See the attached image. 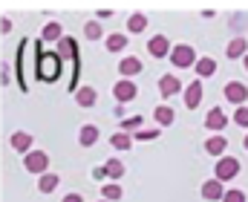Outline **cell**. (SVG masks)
Returning <instances> with one entry per match:
<instances>
[{
	"label": "cell",
	"mask_w": 248,
	"mask_h": 202,
	"mask_svg": "<svg viewBox=\"0 0 248 202\" xmlns=\"http://www.w3.org/2000/svg\"><path fill=\"white\" fill-rule=\"evenodd\" d=\"M35 64H38V78L41 81H55L58 75H61V69H58V55H49V52H41V47H38V52H35Z\"/></svg>",
	"instance_id": "obj_1"
},
{
	"label": "cell",
	"mask_w": 248,
	"mask_h": 202,
	"mask_svg": "<svg viewBox=\"0 0 248 202\" xmlns=\"http://www.w3.org/2000/svg\"><path fill=\"white\" fill-rule=\"evenodd\" d=\"M214 179H219V182H228V179H234L237 173H240V159H234V156H222V159H217V168H214Z\"/></svg>",
	"instance_id": "obj_2"
},
{
	"label": "cell",
	"mask_w": 248,
	"mask_h": 202,
	"mask_svg": "<svg viewBox=\"0 0 248 202\" xmlns=\"http://www.w3.org/2000/svg\"><path fill=\"white\" fill-rule=\"evenodd\" d=\"M23 168H26L29 173L44 176V173H46V168H49V156H46L44 150H29V153H26V159H23Z\"/></svg>",
	"instance_id": "obj_3"
},
{
	"label": "cell",
	"mask_w": 248,
	"mask_h": 202,
	"mask_svg": "<svg viewBox=\"0 0 248 202\" xmlns=\"http://www.w3.org/2000/svg\"><path fill=\"white\" fill-rule=\"evenodd\" d=\"M170 61H173V67H193L196 64V55H193V47L190 44H176L173 49H170Z\"/></svg>",
	"instance_id": "obj_4"
},
{
	"label": "cell",
	"mask_w": 248,
	"mask_h": 202,
	"mask_svg": "<svg viewBox=\"0 0 248 202\" xmlns=\"http://www.w3.org/2000/svg\"><path fill=\"white\" fill-rule=\"evenodd\" d=\"M225 98H228L231 104L243 107V104L248 101V87L240 84V81H228V84H225Z\"/></svg>",
	"instance_id": "obj_5"
},
{
	"label": "cell",
	"mask_w": 248,
	"mask_h": 202,
	"mask_svg": "<svg viewBox=\"0 0 248 202\" xmlns=\"http://www.w3.org/2000/svg\"><path fill=\"white\" fill-rule=\"evenodd\" d=\"M136 93H139V90H136V84H133L130 78H122V81L113 87V95H116V101H119V104L133 101V98H136Z\"/></svg>",
	"instance_id": "obj_6"
},
{
	"label": "cell",
	"mask_w": 248,
	"mask_h": 202,
	"mask_svg": "<svg viewBox=\"0 0 248 202\" xmlns=\"http://www.w3.org/2000/svg\"><path fill=\"white\" fill-rule=\"evenodd\" d=\"M147 52H150L153 58H165V55H170V44H168V38H165V35H153V38L147 41Z\"/></svg>",
	"instance_id": "obj_7"
},
{
	"label": "cell",
	"mask_w": 248,
	"mask_h": 202,
	"mask_svg": "<svg viewBox=\"0 0 248 202\" xmlns=\"http://www.w3.org/2000/svg\"><path fill=\"white\" fill-rule=\"evenodd\" d=\"M179 90H182V84H179V78H176V75H162V78H159V93H162L165 98L176 95Z\"/></svg>",
	"instance_id": "obj_8"
},
{
	"label": "cell",
	"mask_w": 248,
	"mask_h": 202,
	"mask_svg": "<svg viewBox=\"0 0 248 202\" xmlns=\"http://www.w3.org/2000/svg\"><path fill=\"white\" fill-rule=\"evenodd\" d=\"M225 124H228V116H225L219 107L208 110V116H205V127H208V130H222Z\"/></svg>",
	"instance_id": "obj_9"
},
{
	"label": "cell",
	"mask_w": 248,
	"mask_h": 202,
	"mask_svg": "<svg viewBox=\"0 0 248 202\" xmlns=\"http://www.w3.org/2000/svg\"><path fill=\"white\" fill-rule=\"evenodd\" d=\"M199 101H202V81H193V84L185 87V104L190 107V110H196Z\"/></svg>",
	"instance_id": "obj_10"
},
{
	"label": "cell",
	"mask_w": 248,
	"mask_h": 202,
	"mask_svg": "<svg viewBox=\"0 0 248 202\" xmlns=\"http://www.w3.org/2000/svg\"><path fill=\"white\" fill-rule=\"evenodd\" d=\"M95 98H98V93H95L93 87H81V90H75V104H78V107H93Z\"/></svg>",
	"instance_id": "obj_11"
},
{
	"label": "cell",
	"mask_w": 248,
	"mask_h": 202,
	"mask_svg": "<svg viewBox=\"0 0 248 202\" xmlns=\"http://www.w3.org/2000/svg\"><path fill=\"white\" fill-rule=\"evenodd\" d=\"M225 147H228V139H225V136H211V139L205 141V150H208L211 156H222Z\"/></svg>",
	"instance_id": "obj_12"
},
{
	"label": "cell",
	"mask_w": 248,
	"mask_h": 202,
	"mask_svg": "<svg viewBox=\"0 0 248 202\" xmlns=\"http://www.w3.org/2000/svg\"><path fill=\"white\" fill-rule=\"evenodd\" d=\"M202 197H205V200H222V197H225V191H222V182H219V179H211V182H205V185H202Z\"/></svg>",
	"instance_id": "obj_13"
},
{
	"label": "cell",
	"mask_w": 248,
	"mask_h": 202,
	"mask_svg": "<svg viewBox=\"0 0 248 202\" xmlns=\"http://www.w3.org/2000/svg\"><path fill=\"white\" fill-rule=\"evenodd\" d=\"M119 72H122L124 78H130V75H139V72H141V61H139L136 55H127L122 64H119Z\"/></svg>",
	"instance_id": "obj_14"
},
{
	"label": "cell",
	"mask_w": 248,
	"mask_h": 202,
	"mask_svg": "<svg viewBox=\"0 0 248 202\" xmlns=\"http://www.w3.org/2000/svg\"><path fill=\"white\" fill-rule=\"evenodd\" d=\"M225 55H228V58H246V55H248V44H246V38H234V41L228 44Z\"/></svg>",
	"instance_id": "obj_15"
},
{
	"label": "cell",
	"mask_w": 248,
	"mask_h": 202,
	"mask_svg": "<svg viewBox=\"0 0 248 202\" xmlns=\"http://www.w3.org/2000/svg\"><path fill=\"white\" fill-rule=\"evenodd\" d=\"M12 147H15L17 153H29V150H32V136L23 133V130H17V133L12 136Z\"/></svg>",
	"instance_id": "obj_16"
},
{
	"label": "cell",
	"mask_w": 248,
	"mask_h": 202,
	"mask_svg": "<svg viewBox=\"0 0 248 202\" xmlns=\"http://www.w3.org/2000/svg\"><path fill=\"white\" fill-rule=\"evenodd\" d=\"M153 119H156V124H162V127H170L173 124V110L168 107V104H162V107H156V113H153Z\"/></svg>",
	"instance_id": "obj_17"
},
{
	"label": "cell",
	"mask_w": 248,
	"mask_h": 202,
	"mask_svg": "<svg viewBox=\"0 0 248 202\" xmlns=\"http://www.w3.org/2000/svg\"><path fill=\"white\" fill-rule=\"evenodd\" d=\"M58 182H61V179H58L55 173H44V176L38 179V191H41V194H52V191L58 188Z\"/></svg>",
	"instance_id": "obj_18"
},
{
	"label": "cell",
	"mask_w": 248,
	"mask_h": 202,
	"mask_svg": "<svg viewBox=\"0 0 248 202\" xmlns=\"http://www.w3.org/2000/svg\"><path fill=\"white\" fill-rule=\"evenodd\" d=\"M78 141H81L84 147L95 144V141H98V127H95V124H84V127H81V136H78Z\"/></svg>",
	"instance_id": "obj_19"
},
{
	"label": "cell",
	"mask_w": 248,
	"mask_h": 202,
	"mask_svg": "<svg viewBox=\"0 0 248 202\" xmlns=\"http://www.w3.org/2000/svg\"><path fill=\"white\" fill-rule=\"evenodd\" d=\"M193 69H196V75L208 78V75H214V72H217V61H214V58H199Z\"/></svg>",
	"instance_id": "obj_20"
},
{
	"label": "cell",
	"mask_w": 248,
	"mask_h": 202,
	"mask_svg": "<svg viewBox=\"0 0 248 202\" xmlns=\"http://www.w3.org/2000/svg\"><path fill=\"white\" fill-rule=\"evenodd\" d=\"M110 144H113L116 150H130V147H133V136L130 133H116V136H110Z\"/></svg>",
	"instance_id": "obj_21"
},
{
	"label": "cell",
	"mask_w": 248,
	"mask_h": 202,
	"mask_svg": "<svg viewBox=\"0 0 248 202\" xmlns=\"http://www.w3.org/2000/svg\"><path fill=\"white\" fill-rule=\"evenodd\" d=\"M58 38H61V23H55V20L46 23L44 32H41V41H58Z\"/></svg>",
	"instance_id": "obj_22"
},
{
	"label": "cell",
	"mask_w": 248,
	"mask_h": 202,
	"mask_svg": "<svg viewBox=\"0 0 248 202\" xmlns=\"http://www.w3.org/2000/svg\"><path fill=\"white\" fill-rule=\"evenodd\" d=\"M124 173V165L119 162V159H110L107 165H104V176H110V179H119Z\"/></svg>",
	"instance_id": "obj_23"
},
{
	"label": "cell",
	"mask_w": 248,
	"mask_h": 202,
	"mask_svg": "<svg viewBox=\"0 0 248 202\" xmlns=\"http://www.w3.org/2000/svg\"><path fill=\"white\" fill-rule=\"evenodd\" d=\"M144 26H147V17L144 15H130V20H127V29L130 32L139 35V32H144Z\"/></svg>",
	"instance_id": "obj_24"
},
{
	"label": "cell",
	"mask_w": 248,
	"mask_h": 202,
	"mask_svg": "<svg viewBox=\"0 0 248 202\" xmlns=\"http://www.w3.org/2000/svg\"><path fill=\"white\" fill-rule=\"evenodd\" d=\"M101 194H104V200H107V202H116V200H122V188H119L116 182H107V185L101 188Z\"/></svg>",
	"instance_id": "obj_25"
},
{
	"label": "cell",
	"mask_w": 248,
	"mask_h": 202,
	"mask_svg": "<svg viewBox=\"0 0 248 202\" xmlns=\"http://www.w3.org/2000/svg\"><path fill=\"white\" fill-rule=\"evenodd\" d=\"M124 47H127V38H124V35H110V38H107V49H110V52H122Z\"/></svg>",
	"instance_id": "obj_26"
},
{
	"label": "cell",
	"mask_w": 248,
	"mask_h": 202,
	"mask_svg": "<svg viewBox=\"0 0 248 202\" xmlns=\"http://www.w3.org/2000/svg\"><path fill=\"white\" fill-rule=\"evenodd\" d=\"M84 35H87L90 41H98V38H101V26H98L95 20H90V23L84 26Z\"/></svg>",
	"instance_id": "obj_27"
},
{
	"label": "cell",
	"mask_w": 248,
	"mask_h": 202,
	"mask_svg": "<svg viewBox=\"0 0 248 202\" xmlns=\"http://www.w3.org/2000/svg\"><path fill=\"white\" fill-rule=\"evenodd\" d=\"M234 124L248 127V107H237V110H234Z\"/></svg>",
	"instance_id": "obj_28"
},
{
	"label": "cell",
	"mask_w": 248,
	"mask_h": 202,
	"mask_svg": "<svg viewBox=\"0 0 248 202\" xmlns=\"http://www.w3.org/2000/svg\"><path fill=\"white\" fill-rule=\"evenodd\" d=\"M156 136H159V130H139L133 139H136V141H153Z\"/></svg>",
	"instance_id": "obj_29"
},
{
	"label": "cell",
	"mask_w": 248,
	"mask_h": 202,
	"mask_svg": "<svg viewBox=\"0 0 248 202\" xmlns=\"http://www.w3.org/2000/svg\"><path fill=\"white\" fill-rule=\"evenodd\" d=\"M222 202H246V194L243 191H225Z\"/></svg>",
	"instance_id": "obj_30"
},
{
	"label": "cell",
	"mask_w": 248,
	"mask_h": 202,
	"mask_svg": "<svg viewBox=\"0 0 248 202\" xmlns=\"http://www.w3.org/2000/svg\"><path fill=\"white\" fill-rule=\"evenodd\" d=\"M141 124V116H133V119H124V130H133Z\"/></svg>",
	"instance_id": "obj_31"
},
{
	"label": "cell",
	"mask_w": 248,
	"mask_h": 202,
	"mask_svg": "<svg viewBox=\"0 0 248 202\" xmlns=\"http://www.w3.org/2000/svg\"><path fill=\"white\" fill-rule=\"evenodd\" d=\"M61 202H84V200H81V194H66Z\"/></svg>",
	"instance_id": "obj_32"
},
{
	"label": "cell",
	"mask_w": 248,
	"mask_h": 202,
	"mask_svg": "<svg viewBox=\"0 0 248 202\" xmlns=\"http://www.w3.org/2000/svg\"><path fill=\"white\" fill-rule=\"evenodd\" d=\"M0 29H3V32H12V20H9V17H3V23H0Z\"/></svg>",
	"instance_id": "obj_33"
},
{
	"label": "cell",
	"mask_w": 248,
	"mask_h": 202,
	"mask_svg": "<svg viewBox=\"0 0 248 202\" xmlns=\"http://www.w3.org/2000/svg\"><path fill=\"white\" fill-rule=\"evenodd\" d=\"M243 64H246V69H248V55H246V58H243Z\"/></svg>",
	"instance_id": "obj_34"
},
{
	"label": "cell",
	"mask_w": 248,
	"mask_h": 202,
	"mask_svg": "<svg viewBox=\"0 0 248 202\" xmlns=\"http://www.w3.org/2000/svg\"><path fill=\"white\" fill-rule=\"evenodd\" d=\"M246 150H248V136H246Z\"/></svg>",
	"instance_id": "obj_35"
},
{
	"label": "cell",
	"mask_w": 248,
	"mask_h": 202,
	"mask_svg": "<svg viewBox=\"0 0 248 202\" xmlns=\"http://www.w3.org/2000/svg\"><path fill=\"white\" fill-rule=\"evenodd\" d=\"M101 202H107V200H101Z\"/></svg>",
	"instance_id": "obj_36"
}]
</instances>
